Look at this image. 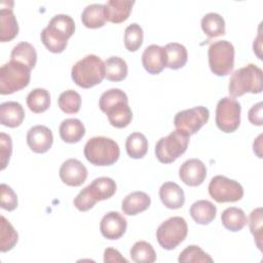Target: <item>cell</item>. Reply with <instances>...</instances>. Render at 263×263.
Listing matches in <instances>:
<instances>
[{
    "instance_id": "obj_29",
    "label": "cell",
    "mask_w": 263,
    "mask_h": 263,
    "mask_svg": "<svg viewBox=\"0 0 263 263\" xmlns=\"http://www.w3.org/2000/svg\"><path fill=\"white\" fill-rule=\"evenodd\" d=\"M10 60L21 62L33 69L37 62V52L34 46L29 42H20L11 50Z\"/></svg>"
},
{
    "instance_id": "obj_5",
    "label": "cell",
    "mask_w": 263,
    "mask_h": 263,
    "mask_svg": "<svg viewBox=\"0 0 263 263\" xmlns=\"http://www.w3.org/2000/svg\"><path fill=\"white\" fill-rule=\"evenodd\" d=\"M31 70L27 65L10 60L0 68V93L10 95L28 86Z\"/></svg>"
},
{
    "instance_id": "obj_15",
    "label": "cell",
    "mask_w": 263,
    "mask_h": 263,
    "mask_svg": "<svg viewBox=\"0 0 263 263\" xmlns=\"http://www.w3.org/2000/svg\"><path fill=\"white\" fill-rule=\"evenodd\" d=\"M52 132L45 125H34L27 134V144L35 153H45L52 145Z\"/></svg>"
},
{
    "instance_id": "obj_3",
    "label": "cell",
    "mask_w": 263,
    "mask_h": 263,
    "mask_svg": "<svg viewBox=\"0 0 263 263\" xmlns=\"http://www.w3.org/2000/svg\"><path fill=\"white\" fill-rule=\"evenodd\" d=\"M105 63L96 54H87L79 60L71 70L73 81L82 88L100 84L105 78Z\"/></svg>"
},
{
    "instance_id": "obj_10",
    "label": "cell",
    "mask_w": 263,
    "mask_h": 263,
    "mask_svg": "<svg viewBox=\"0 0 263 263\" xmlns=\"http://www.w3.org/2000/svg\"><path fill=\"white\" fill-rule=\"evenodd\" d=\"M209 194L217 202H235L242 198L243 188L235 180L225 176H215L209 184Z\"/></svg>"
},
{
    "instance_id": "obj_23",
    "label": "cell",
    "mask_w": 263,
    "mask_h": 263,
    "mask_svg": "<svg viewBox=\"0 0 263 263\" xmlns=\"http://www.w3.org/2000/svg\"><path fill=\"white\" fill-rule=\"evenodd\" d=\"M61 139L69 144L79 142L85 135L84 124L77 118H67L62 121L59 128Z\"/></svg>"
},
{
    "instance_id": "obj_32",
    "label": "cell",
    "mask_w": 263,
    "mask_h": 263,
    "mask_svg": "<svg viewBox=\"0 0 263 263\" xmlns=\"http://www.w3.org/2000/svg\"><path fill=\"white\" fill-rule=\"evenodd\" d=\"M105 77L110 81H121L127 75V64L119 57H110L105 61Z\"/></svg>"
},
{
    "instance_id": "obj_27",
    "label": "cell",
    "mask_w": 263,
    "mask_h": 263,
    "mask_svg": "<svg viewBox=\"0 0 263 263\" xmlns=\"http://www.w3.org/2000/svg\"><path fill=\"white\" fill-rule=\"evenodd\" d=\"M106 114L110 124L117 128L126 127L133 119V112L128 103H119L107 110Z\"/></svg>"
},
{
    "instance_id": "obj_18",
    "label": "cell",
    "mask_w": 263,
    "mask_h": 263,
    "mask_svg": "<svg viewBox=\"0 0 263 263\" xmlns=\"http://www.w3.org/2000/svg\"><path fill=\"white\" fill-rule=\"evenodd\" d=\"M13 2L9 1L7 7L1 4L0 9V41L7 42L15 38L18 33L17 21L12 10Z\"/></svg>"
},
{
    "instance_id": "obj_28",
    "label": "cell",
    "mask_w": 263,
    "mask_h": 263,
    "mask_svg": "<svg viewBox=\"0 0 263 263\" xmlns=\"http://www.w3.org/2000/svg\"><path fill=\"white\" fill-rule=\"evenodd\" d=\"M82 24L89 29H98L105 25L106 17L104 12V4H89L81 13Z\"/></svg>"
},
{
    "instance_id": "obj_9",
    "label": "cell",
    "mask_w": 263,
    "mask_h": 263,
    "mask_svg": "<svg viewBox=\"0 0 263 263\" xmlns=\"http://www.w3.org/2000/svg\"><path fill=\"white\" fill-rule=\"evenodd\" d=\"M240 104L230 97L222 98L216 107V124L224 133L235 132L240 123Z\"/></svg>"
},
{
    "instance_id": "obj_38",
    "label": "cell",
    "mask_w": 263,
    "mask_h": 263,
    "mask_svg": "<svg viewBox=\"0 0 263 263\" xmlns=\"http://www.w3.org/2000/svg\"><path fill=\"white\" fill-rule=\"evenodd\" d=\"M119 103H128L126 93L119 88H111L102 93L99 101V107L104 113H106L107 110Z\"/></svg>"
},
{
    "instance_id": "obj_36",
    "label": "cell",
    "mask_w": 263,
    "mask_h": 263,
    "mask_svg": "<svg viewBox=\"0 0 263 263\" xmlns=\"http://www.w3.org/2000/svg\"><path fill=\"white\" fill-rule=\"evenodd\" d=\"M58 104L63 112L68 114H75L80 110L81 97L77 91L73 89H68L60 95L58 99Z\"/></svg>"
},
{
    "instance_id": "obj_42",
    "label": "cell",
    "mask_w": 263,
    "mask_h": 263,
    "mask_svg": "<svg viewBox=\"0 0 263 263\" xmlns=\"http://www.w3.org/2000/svg\"><path fill=\"white\" fill-rule=\"evenodd\" d=\"M1 208L8 212L17 208V196L15 192L8 185L1 184Z\"/></svg>"
},
{
    "instance_id": "obj_30",
    "label": "cell",
    "mask_w": 263,
    "mask_h": 263,
    "mask_svg": "<svg viewBox=\"0 0 263 263\" xmlns=\"http://www.w3.org/2000/svg\"><path fill=\"white\" fill-rule=\"evenodd\" d=\"M201 29L210 38L225 34V21L217 12H209L201 18Z\"/></svg>"
},
{
    "instance_id": "obj_16",
    "label": "cell",
    "mask_w": 263,
    "mask_h": 263,
    "mask_svg": "<svg viewBox=\"0 0 263 263\" xmlns=\"http://www.w3.org/2000/svg\"><path fill=\"white\" fill-rule=\"evenodd\" d=\"M142 64L149 74H159L166 66L164 47L156 44L147 46L142 54Z\"/></svg>"
},
{
    "instance_id": "obj_26",
    "label": "cell",
    "mask_w": 263,
    "mask_h": 263,
    "mask_svg": "<svg viewBox=\"0 0 263 263\" xmlns=\"http://www.w3.org/2000/svg\"><path fill=\"white\" fill-rule=\"evenodd\" d=\"M221 222L226 229L232 232H237L247 225L248 218L241 209L230 206L222 212Z\"/></svg>"
},
{
    "instance_id": "obj_6",
    "label": "cell",
    "mask_w": 263,
    "mask_h": 263,
    "mask_svg": "<svg viewBox=\"0 0 263 263\" xmlns=\"http://www.w3.org/2000/svg\"><path fill=\"white\" fill-rule=\"evenodd\" d=\"M190 135L182 129H175L162 137L155 145L156 158L161 163H172L187 150Z\"/></svg>"
},
{
    "instance_id": "obj_39",
    "label": "cell",
    "mask_w": 263,
    "mask_h": 263,
    "mask_svg": "<svg viewBox=\"0 0 263 263\" xmlns=\"http://www.w3.org/2000/svg\"><path fill=\"white\" fill-rule=\"evenodd\" d=\"M178 261L180 263H196V262H210L212 263L214 260L213 258L206 254L202 249H200L198 246L191 245L188 246L186 249H184L178 258Z\"/></svg>"
},
{
    "instance_id": "obj_43",
    "label": "cell",
    "mask_w": 263,
    "mask_h": 263,
    "mask_svg": "<svg viewBox=\"0 0 263 263\" xmlns=\"http://www.w3.org/2000/svg\"><path fill=\"white\" fill-rule=\"evenodd\" d=\"M73 203L75 208L80 212H86L93 208V205L96 204V202L91 199L85 187L77 194V196L74 198Z\"/></svg>"
},
{
    "instance_id": "obj_7",
    "label": "cell",
    "mask_w": 263,
    "mask_h": 263,
    "mask_svg": "<svg viewBox=\"0 0 263 263\" xmlns=\"http://www.w3.org/2000/svg\"><path fill=\"white\" fill-rule=\"evenodd\" d=\"M211 71L217 76L230 74L234 67V47L227 40L212 43L208 51Z\"/></svg>"
},
{
    "instance_id": "obj_45",
    "label": "cell",
    "mask_w": 263,
    "mask_h": 263,
    "mask_svg": "<svg viewBox=\"0 0 263 263\" xmlns=\"http://www.w3.org/2000/svg\"><path fill=\"white\" fill-rule=\"evenodd\" d=\"M104 262L105 263H109V262H124L127 263L128 261L121 256V254L119 253V251H117L116 249L113 248H107L104 252Z\"/></svg>"
},
{
    "instance_id": "obj_12",
    "label": "cell",
    "mask_w": 263,
    "mask_h": 263,
    "mask_svg": "<svg viewBox=\"0 0 263 263\" xmlns=\"http://www.w3.org/2000/svg\"><path fill=\"white\" fill-rule=\"evenodd\" d=\"M59 175L62 182L66 185L78 187L85 182L87 178V168L80 160L69 158L62 163Z\"/></svg>"
},
{
    "instance_id": "obj_44",
    "label": "cell",
    "mask_w": 263,
    "mask_h": 263,
    "mask_svg": "<svg viewBox=\"0 0 263 263\" xmlns=\"http://www.w3.org/2000/svg\"><path fill=\"white\" fill-rule=\"evenodd\" d=\"M263 104L262 102H259L257 103L256 105H254L250 110H249V113H248V117H249V120L252 124L254 125H258V126H261L263 124V120H262V107Z\"/></svg>"
},
{
    "instance_id": "obj_41",
    "label": "cell",
    "mask_w": 263,
    "mask_h": 263,
    "mask_svg": "<svg viewBox=\"0 0 263 263\" xmlns=\"http://www.w3.org/2000/svg\"><path fill=\"white\" fill-rule=\"evenodd\" d=\"M12 153V141L9 135L5 133L0 134V164L3 171L9 162Z\"/></svg>"
},
{
    "instance_id": "obj_17",
    "label": "cell",
    "mask_w": 263,
    "mask_h": 263,
    "mask_svg": "<svg viewBox=\"0 0 263 263\" xmlns=\"http://www.w3.org/2000/svg\"><path fill=\"white\" fill-rule=\"evenodd\" d=\"M135 4L133 0H109L104 4L106 21L120 24L126 21L130 14L132 7Z\"/></svg>"
},
{
    "instance_id": "obj_20",
    "label": "cell",
    "mask_w": 263,
    "mask_h": 263,
    "mask_svg": "<svg viewBox=\"0 0 263 263\" xmlns=\"http://www.w3.org/2000/svg\"><path fill=\"white\" fill-rule=\"evenodd\" d=\"M85 188L91 199L97 203L98 201L108 199L115 194L116 183L109 177H100L95 179Z\"/></svg>"
},
{
    "instance_id": "obj_35",
    "label": "cell",
    "mask_w": 263,
    "mask_h": 263,
    "mask_svg": "<svg viewBox=\"0 0 263 263\" xmlns=\"http://www.w3.org/2000/svg\"><path fill=\"white\" fill-rule=\"evenodd\" d=\"M0 251L7 252L13 249L18 239V234L10 224V222L4 217L1 216V231H0Z\"/></svg>"
},
{
    "instance_id": "obj_22",
    "label": "cell",
    "mask_w": 263,
    "mask_h": 263,
    "mask_svg": "<svg viewBox=\"0 0 263 263\" xmlns=\"http://www.w3.org/2000/svg\"><path fill=\"white\" fill-rule=\"evenodd\" d=\"M151 203L150 196L143 191H134L127 194L122 202L121 210L127 216H136L146 211Z\"/></svg>"
},
{
    "instance_id": "obj_4",
    "label": "cell",
    "mask_w": 263,
    "mask_h": 263,
    "mask_svg": "<svg viewBox=\"0 0 263 263\" xmlns=\"http://www.w3.org/2000/svg\"><path fill=\"white\" fill-rule=\"evenodd\" d=\"M84 156L88 162L98 166L114 164L120 155L118 144L107 137H92L84 146Z\"/></svg>"
},
{
    "instance_id": "obj_8",
    "label": "cell",
    "mask_w": 263,
    "mask_h": 263,
    "mask_svg": "<svg viewBox=\"0 0 263 263\" xmlns=\"http://www.w3.org/2000/svg\"><path fill=\"white\" fill-rule=\"evenodd\" d=\"M188 226L184 218L175 216L162 222L156 230V238L161 248L173 250L187 236Z\"/></svg>"
},
{
    "instance_id": "obj_33",
    "label": "cell",
    "mask_w": 263,
    "mask_h": 263,
    "mask_svg": "<svg viewBox=\"0 0 263 263\" xmlns=\"http://www.w3.org/2000/svg\"><path fill=\"white\" fill-rule=\"evenodd\" d=\"M27 105L34 113L45 112L50 106V95L45 88H35L27 96Z\"/></svg>"
},
{
    "instance_id": "obj_34",
    "label": "cell",
    "mask_w": 263,
    "mask_h": 263,
    "mask_svg": "<svg viewBox=\"0 0 263 263\" xmlns=\"http://www.w3.org/2000/svg\"><path fill=\"white\" fill-rule=\"evenodd\" d=\"M129 256L136 263H153L156 260V253L152 245L145 240L135 242L129 251Z\"/></svg>"
},
{
    "instance_id": "obj_11",
    "label": "cell",
    "mask_w": 263,
    "mask_h": 263,
    "mask_svg": "<svg viewBox=\"0 0 263 263\" xmlns=\"http://www.w3.org/2000/svg\"><path fill=\"white\" fill-rule=\"evenodd\" d=\"M209 118V109L203 106H197L178 112L175 115L174 124L177 129L194 135L208 122Z\"/></svg>"
},
{
    "instance_id": "obj_21",
    "label": "cell",
    "mask_w": 263,
    "mask_h": 263,
    "mask_svg": "<svg viewBox=\"0 0 263 263\" xmlns=\"http://www.w3.org/2000/svg\"><path fill=\"white\" fill-rule=\"evenodd\" d=\"M25 118L23 106L14 101L2 103L0 105V123L8 127H17Z\"/></svg>"
},
{
    "instance_id": "obj_37",
    "label": "cell",
    "mask_w": 263,
    "mask_h": 263,
    "mask_svg": "<svg viewBox=\"0 0 263 263\" xmlns=\"http://www.w3.org/2000/svg\"><path fill=\"white\" fill-rule=\"evenodd\" d=\"M144 33L142 27L137 24L133 23L127 26L124 30V45L128 51H137L143 43Z\"/></svg>"
},
{
    "instance_id": "obj_19",
    "label": "cell",
    "mask_w": 263,
    "mask_h": 263,
    "mask_svg": "<svg viewBox=\"0 0 263 263\" xmlns=\"http://www.w3.org/2000/svg\"><path fill=\"white\" fill-rule=\"evenodd\" d=\"M159 197L163 205L177 210L184 205L185 194L183 189L175 182H165L159 188Z\"/></svg>"
},
{
    "instance_id": "obj_1",
    "label": "cell",
    "mask_w": 263,
    "mask_h": 263,
    "mask_svg": "<svg viewBox=\"0 0 263 263\" xmlns=\"http://www.w3.org/2000/svg\"><path fill=\"white\" fill-rule=\"evenodd\" d=\"M74 32V20L68 14H57L51 17L47 27L42 30L40 37L49 51L61 53L67 47L68 39Z\"/></svg>"
},
{
    "instance_id": "obj_13",
    "label": "cell",
    "mask_w": 263,
    "mask_h": 263,
    "mask_svg": "<svg viewBox=\"0 0 263 263\" xmlns=\"http://www.w3.org/2000/svg\"><path fill=\"white\" fill-rule=\"evenodd\" d=\"M179 177L181 181L188 186H199L203 183L206 177L205 164L197 158L188 159L180 166Z\"/></svg>"
},
{
    "instance_id": "obj_14",
    "label": "cell",
    "mask_w": 263,
    "mask_h": 263,
    "mask_svg": "<svg viewBox=\"0 0 263 263\" xmlns=\"http://www.w3.org/2000/svg\"><path fill=\"white\" fill-rule=\"evenodd\" d=\"M126 219L118 212H108L105 214L100 223V230L102 235L107 239H118L126 230Z\"/></svg>"
},
{
    "instance_id": "obj_31",
    "label": "cell",
    "mask_w": 263,
    "mask_h": 263,
    "mask_svg": "<svg viewBox=\"0 0 263 263\" xmlns=\"http://www.w3.org/2000/svg\"><path fill=\"white\" fill-rule=\"evenodd\" d=\"M125 149L129 157L143 158L148 151V141L142 133H133L126 138Z\"/></svg>"
},
{
    "instance_id": "obj_24",
    "label": "cell",
    "mask_w": 263,
    "mask_h": 263,
    "mask_svg": "<svg viewBox=\"0 0 263 263\" xmlns=\"http://www.w3.org/2000/svg\"><path fill=\"white\" fill-rule=\"evenodd\" d=\"M189 212L197 224L208 225L216 218L217 208L210 200L199 199L192 203Z\"/></svg>"
},
{
    "instance_id": "obj_40",
    "label": "cell",
    "mask_w": 263,
    "mask_h": 263,
    "mask_svg": "<svg viewBox=\"0 0 263 263\" xmlns=\"http://www.w3.org/2000/svg\"><path fill=\"white\" fill-rule=\"evenodd\" d=\"M262 208H257L255 210H253L250 214V218H249V225H250V230L252 232V234L255 237V241L257 247L259 248L260 251H262V238H263V234H262Z\"/></svg>"
},
{
    "instance_id": "obj_2",
    "label": "cell",
    "mask_w": 263,
    "mask_h": 263,
    "mask_svg": "<svg viewBox=\"0 0 263 263\" xmlns=\"http://www.w3.org/2000/svg\"><path fill=\"white\" fill-rule=\"evenodd\" d=\"M263 87V72L255 64L237 69L229 79L228 91L231 98L241 97L247 92L260 93Z\"/></svg>"
},
{
    "instance_id": "obj_25",
    "label": "cell",
    "mask_w": 263,
    "mask_h": 263,
    "mask_svg": "<svg viewBox=\"0 0 263 263\" xmlns=\"http://www.w3.org/2000/svg\"><path fill=\"white\" fill-rule=\"evenodd\" d=\"M166 54V66L172 70L183 68L188 60V52L183 44L178 42H171L164 46Z\"/></svg>"
}]
</instances>
